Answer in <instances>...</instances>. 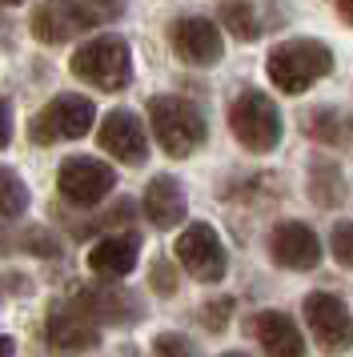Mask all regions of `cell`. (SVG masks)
<instances>
[{
    "label": "cell",
    "instance_id": "cell-17",
    "mask_svg": "<svg viewBox=\"0 0 353 357\" xmlns=\"http://www.w3.org/2000/svg\"><path fill=\"white\" fill-rule=\"evenodd\" d=\"M144 217L157 229L181 225L185 221V189H181V181L169 177V173L149 181V189H144Z\"/></svg>",
    "mask_w": 353,
    "mask_h": 357
},
{
    "label": "cell",
    "instance_id": "cell-24",
    "mask_svg": "<svg viewBox=\"0 0 353 357\" xmlns=\"http://www.w3.org/2000/svg\"><path fill=\"white\" fill-rule=\"evenodd\" d=\"M153 349H157V357H197V349L181 333H160Z\"/></svg>",
    "mask_w": 353,
    "mask_h": 357
},
{
    "label": "cell",
    "instance_id": "cell-23",
    "mask_svg": "<svg viewBox=\"0 0 353 357\" xmlns=\"http://www.w3.org/2000/svg\"><path fill=\"white\" fill-rule=\"evenodd\" d=\"M229 313H233V301H229V297H221V301H209V305L201 309V325H205L209 333H217V329H225Z\"/></svg>",
    "mask_w": 353,
    "mask_h": 357
},
{
    "label": "cell",
    "instance_id": "cell-1",
    "mask_svg": "<svg viewBox=\"0 0 353 357\" xmlns=\"http://www.w3.org/2000/svg\"><path fill=\"white\" fill-rule=\"evenodd\" d=\"M265 68H269V81L281 93L297 97V93H309L321 77L333 73V49L313 40V36H293V40L273 45Z\"/></svg>",
    "mask_w": 353,
    "mask_h": 357
},
{
    "label": "cell",
    "instance_id": "cell-12",
    "mask_svg": "<svg viewBox=\"0 0 353 357\" xmlns=\"http://www.w3.org/2000/svg\"><path fill=\"white\" fill-rule=\"evenodd\" d=\"M80 313H89L96 325H128L141 321V301L133 293L117 289V285H77L73 297H68Z\"/></svg>",
    "mask_w": 353,
    "mask_h": 357
},
{
    "label": "cell",
    "instance_id": "cell-30",
    "mask_svg": "<svg viewBox=\"0 0 353 357\" xmlns=\"http://www.w3.org/2000/svg\"><path fill=\"white\" fill-rule=\"evenodd\" d=\"M0 4H20V0H0Z\"/></svg>",
    "mask_w": 353,
    "mask_h": 357
},
{
    "label": "cell",
    "instance_id": "cell-2",
    "mask_svg": "<svg viewBox=\"0 0 353 357\" xmlns=\"http://www.w3.org/2000/svg\"><path fill=\"white\" fill-rule=\"evenodd\" d=\"M149 125H153L157 145L169 157H176V161L181 157H193L209 137L205 113L185 97H153L149 100Z\"/></svg>",
    "mask_w": 353,
    "mask_h": 357
},
{
    "label": "cell",
    "instance_id": "cell-19",
    "mask_svg": "<svg viewBox=\"0 0 353 357\" xmlns=\"http://www.w3.org/2000/svg\"><path fill=\"white\" fill-rule=\"evenodd\" d=\"M221 24L237 36V40H257V36L265 33V20H261L253 0H225L221 4Z\"/></svg>",
    "mask_w": 353,
    "mask_h": 357
},
{
    "label": "cell",
    "instance_id": "cell-3",
    "mask_svg": "<svg viewBox=\"0 0 353 357\" xmlns=\"http://www.w3.org/2000/svg\"><path fill=\"white\" fill-rule=\"evenodd\" d=\"M73 77L84 84H93L100 93H121L133 81V52L121 36H93L89 45H80L73 52Z\"/></svg>",
    "mask_w": 353,
    "mask_h": 357
},
{
    "label": "cell",
    "instance_id": "cell-5",
    "mask_svg": "<svg viewBox=\"0 0 353 357\" xmlns=\"http://www.w3.org/2000/svg\"><path fill=\"white\" fill-rule=\"evenodd\" d=\"M305 325L317 341L321 354H350L353 349V313L350 305L337 297V293H325V289H313L305 293Z\"/></svg>",
    "mask_w": 353,
    "mask_h": 357
},
{
    "label": "cell",
    "instance_id": "cell-10",
    "mask_svg": "<svg viewBox=\"0 0 353 357\" xmlns=\"http://www.w3.org/2000/svg\"><path fill=\"white\" fill-rule=\"evenodd\" d=\"M269 257L281 269L309 273L321 265V237L305 221H277L269 233Z\"/></svg>",
    "mask_w": 353,
    "mask_h": 357
},
{
    "label": "cell",
    "instance_id": "cell-20",
    "mask_svg": "<svg viewBox=\"0 0 353 357\" xmlns=\"http://www.w3.org/2000/svg\"><path fill=\"white\" fill-rule=\"evenodd\" d=\"M301 129L313 137V141H325V145H341L350 137V121L337 113V109H309L301 116Z\"/></svg>",
    "mask_w": 353,
    "mask_h": 357
},
{
    "label": "cell",
    "instance_id": "cell-9",
    "mask_svg": "<svg viewBox=\"0 0 353 357\" xmlns=\"http://www.w3.org/2000/svg\"><path fill=\"white\" fill-rule=\"evenodd\" d=\"M93 24H96V13L84 0H40L32 8V20H29L32 36L40 45H64V40L80 36L84 29H93Z\"/></svg>",
    "mask_w": 353,
    "mask_h": 357
},
{
    "label": "cell",
    "instance_id": "cell-21",
    "mask_svg": "<svg viewBox=\"0 0 353 357\" xmlns=\"http://www.w3.org/2000/svg\"><path fill=\"white\" fill-rule=\"evenodd\" d=\"M24 209H29L24 181L16 177L13 169L0 165V221H16V217H24Z\"/></svg>",
    "mask_w": 353,
    "mask_h": 357
},
{
    "label": "cell",
    "instance_id": "cell-16",
    "mask_svg": "<svg viewBox=\"0 0 353 357\" xmlns=\"http://www.w3.org/2000/svg\"><path fill=\"white\" fill-rule=\"evenodd\" d=\"M137 257H141V237L137 233H112L89 249V269L105 281H121L137 269Z\"/></svg>",
    "mask_w": 353,
    "mask_h": 357
},
{
    "label": "cell",
    "instance_id": "cell-18",
    "mask_svg": "<svg viewBox=\"0 0 353 357\" xmlns=\"http://www.w3.org/2000/svg\"><path fill=\"white\" fill-rule=\"evenodd\" d=\"M309 197H313V205H321V209H333V205L345 201V177H341V169L333 161L309 165Z\"/></svg>",
    "mask_w": 353,
    "mask_h": 357
},
{
    "label": "cell",
    "instance_id": "cell-14",
    "mask_svg": "<svg viewBox=\"0 0 353 357\" xmlns=\"http://www.w3.org/2000/svg\"><path fill=\"white\" fill-rule=\"evenodd\" d=\"M245 329H249V337H257V345L269 357H305L301 329L281 309H257L253 317L245 321Z\"/></svg>",
    "mask_w": 353,
    "mask_h": 357
},
{
    "label": "cell",
    "instance_id": "cell-25",
    "mask_svg": "<svg viewBox=\"0 0 353 357\" xmlns=\"http://www.w3.org/2000/svg\"><path fill=\"white\" fill-rule=\"evenodd\" d=\"M153 289H160V293L176 289V277H173V269H169V261H157V265H153Z\"/></svg>",
    "mask_w": 353,
    "mask_h": 357
},
{
    "label": "cell",
    "instance_id": "cell-15",
    "mask_svg": "<svg viewBox=\"0 0 353 357\" xmlns=\"http://www.w3.org/2000/svg\"><path fill=\"white\" fill-rule=\"evenodd\" d=\"M48 341L64 354H84V349L100 345V329L89 313H80L73 301H64V305L48 309Z\"/></svg>",
    "mask_w": 353,
    "mask_h": 357
},
{
    "label": "cell",
    "instance_id": "cell-11",
    "mask_svg": "<svg viewBox=\"0 0 353 357\" xmlns=\"http://www.w3.org/2000/svg\"><path fill=\"white\" fill-rule=\"evenodd\" d=\"M169 40H173V52L185 61V65H197V68H209L221 61L225 52V40H221V29L205 17H181L173 20L169 29Z\"/></svg>",
    "mask_w": 353,
    "mask_h": 357
},
{
    "label": "cell",
    "instance_id": "cell-13",
    "mask_svg": "<svg viewBox=\"0 0 353 357\" xmlns=\"http://www.w3.org/2000/svg\"><path fill=\"white\" fill-rule=\"evenodd\" d=\"M96 141L100 149L117 157V161L125 165H141L149 157V137H144V125L137 113H128V109H112L105 121H100V132H96Z\"/></svg>",
    "mask_w": 353,
    "mask_h": 357
},
{
    "label": "cell",
    "instance_id": "cell-29",
    "mask_svg": "<svg viewBox=\"0 0 353 357\" xmlns=\"http://www.w3.org/2000/svg\"><path fill=\"white\" fill-rule=\"evenodd\" d=\"M221 357H249V354H241V349H229V354H221Z\"/></svg>",
    "mask_w": 353,
    "mask_h": 357
},
{
    "label": "cell",
    "instance_id": "cell-8",
    "mask_svg": "<svg viewBox=\"0 0 353 357\" xmlns=\"http://www.w3.org/2000/svg\"><path fill=\"white\" fill-rule=\"evenodd\" d=\"M112 185H117V173L105 161H96V157H68L61 165V173H57L61 197L68 205H80V209L100 205L112 193Z\"/></svg>",
    "mask_w": 353,
    "mask_h": 357
},
{
    "label": "cell",
    "instance_id": "cell-22",
    "mask_svg": "<svg viewBox=\"0 0 353 357\" xmlns=\"http://www.w3.org/2000/svg\"><path fill=\"white\" fill-rule=\"evenodd\" d=\"M329 253L337 257V265L353 269V221H337L329 233Z\"/></svg>",
    "mask_w": 353,
    "mask_h": 357
},
{
    "label": "cell",
    "instance_id": "cell-7",
    "mask_svg": "<svg viewBox=\"0 0 353 357\" xmlns=\"http://www.w3.org/2000/svg\"><path fill=\"white\" fill-rule=\"evenodd\" d=\"M96 121V109L89 97H77V93H61V97H52L40 109V113L32 116L29 125V137L36 145H57V141H77L84 132L93 129Z\"/></svg>",
    "mask_w": 353,
    "mask_h": 357
},
{
    "label": "cell",
    "instance_id": "cell-27",
    "mask_svg": "<svg viewBox=\"0 0 353 357\" xmlns=\"http://www.w3.org/2000/svg\"><path fill=\"white\" fill-rule=\"evenodd\" d=\"M337 8H341V17L353 24V0H337Z\"/></svg>",
    "mask_w": 353,
    "mask_h": 357
},
{
    "label": "cell",
    "instance_id": "cell-26",
    "mask_svg": "<svg viewBox=\"0 0 353 357\" xmlns=\"http://www.w3.org/2000/svg\"><path fill=\"white\" fill-rule=\"evenodd\" d=\"M8 141H13V109L0 97V149H8Z\"/></svg>",
    "mask_w": 353,
    "mask_h": 357
},
{
    "label": "cell",
    "instance_id": "cell-28",
    "mask_svg": "<svg viewBox=\"0 0 353 357\" xmlns=\"http://www.w3.org/2000/svg\"><path fill=\"white\" fill-rule=\"evenodd\" d=\"M0 357H13V337H4V333H0Z\"/></svg>",
    "mask_w": 353,
    "mask_h": 357
},
{
    "label": "cell",
    "instance_id": "cell-4",
    "mask_svg": "<svg viewBox=\"0 0 353 357\" xmlns=\"http://www.w3.org/2000/svg\"><path fill=\"white\" fill-rule=\"evenodd\" d=\"M229 129H233V137H237L249 153H273V149L281 145V129H285V125H281L277 105H273L265 93L245 89V93L229 105Z\"/></svg>",
    "mask_w": 353,
    "mask_h": 357
},
{
    "label": "cell",
    "instance_id": "cell-6",
    "mask_svg": "<svg viewBox=\"0 0 353 357\" xmlns=\"http://www.w3.org/2000/svg\"><path fill=\"white\" fill-rule=\"evenodd\" d=\"M176 261H181V269L193 277V281H201V285H217L225 281L229 273V253H225L221 237H217V229L209 225V221H193L185 225V233L176 237L173 245Z\"/></svg>",
    "mask_w": 353,
    "mask_h": 357
}]
</instances>
